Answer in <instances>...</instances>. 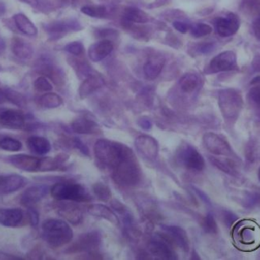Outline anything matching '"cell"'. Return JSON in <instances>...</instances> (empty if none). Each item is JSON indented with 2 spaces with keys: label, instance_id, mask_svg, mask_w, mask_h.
<instances>
[{
  "label": "cell",
  "instance_id": "44",
  "mask_svg": "<svg viewBox=\"0 0 260 260\" xmlns=\"http://www.w3.org/2000/svg\"><path fill=\"white\" fill-rule=\"evenodd\" d=\"M34 87L36 90L41 91V92H48L52 89V84L50 83V81L44 77V76H40L38 77L35 82H34Z\"/></svg>",
  "mask_w": 260,
  "mask_h": 260
},
{
  "label": "cell",
  "instance_id": "13",
  "mask_svg": "<svg viewBox=\"0 0 260 260\" xmlns=\"http://www.w3.org/2000/svg\"><path fill=\"white\" fill-rule=\"evenodd\" d=\"M216 32L220 37H230L236 34L240 27V20L234 13H228L223 17H218L214 21Z\"/></svg>",
  "mask_w": 260,
  "mask_h": 260
},
{
  "label": "cell",
  "instance_id": "33",
  "mask_svg": "<svg viewBox=\"0 0 260 260\" xmlns=\"http://www.w3.org/2000/svg\"><path fill=\"white\" fill-rule=\"evenodd\" d=\"M248 103L256 114V116L260 119V84L252 87L247 94Z\"/></svg>",
  "mask_w": 260,
  "mask_h": 260
},
{
  "label": "cell",
  "instance_id": "53",
  "mask_svg": "<svg viewBox=\"0 0 260 260\" xmlns=\"http://www.w3.org/2000/svg\"><path fill=\"white\" fill-rule=\"evenodd\" d=\"M137 124L140 128L144 129V130H149L151 128V122L149 119H147L146 117H142L137 121Z\"/></svg>",
  "mask_w": 260,
  "mask_h": 260
},
{
  "label": "cell",
  "instance_id": "21",
  "mask_svg": "<svg viewBox=\"0 0 260 260\" xmlns=\"http://www.w3.org/2000/svg\"><path fill=\"white\" fill-rule=\"evenodd\" d=\"M165 65V58L160 55L150 56L143 66V72L147 79H155L161 72Z\"/></svg>",
  "mask_w": 260,
  "mask_h": 260
},
{
  "label": "cell",
  "instance_id": "39",
  "mask_svg": "<svg viewBox=\"0 0 260 260\" xmlns=\"http://www.w3.org/2000/svg\"><path fill=\"white\" fill-rule=\"evenodd\" d=\"M212 31V27L206 23H195L190 26V32L195 38H201L209 35Z\"/></svg>",
  "mask_w": 260,
  "mask_h": 260
},
{
  "label": "cell",
  "instance_id": "45",
  "mask_svg": "<svg viewBox=\"0 0 260 260\" xmlns=\"http://www.w3.org/2000/svg\"><path fill=\"white\" fill-rule=\"evenodd\" d=\"M203 229L207 233L214 234L217 232V224L212 214L208 213L203 219Z\"/></svg>",
  "mask_w": 260,
  "mask_h": 260
},
{
  "label": "cell",
  "instance_id": "38",
  "mask_svg": "<svg viewBox=\"0 0 260 260\" xmlns=\"http://www.w3.org/2000/svg\"><path fill=\"white\" fill-rule=\"evenodd\" d=\"M92 190H93V194L94 196L102 200V201H108L111 198V191L109 189V187L107 185H105L102 182H98L95 184H93L92 186Z\"/></svg>",
  "mask_w": 260,
  "mask_h": 260
},
{
  "label": "cell",
  "instance_id": "32",
  "mask_svg": "<svg viewBox=\"0 0 260 260\" xmlns=\"http://www.w3.org/2000/svg\"><path fill=\"white\" fill-rule=\"evenodd\" d=\"M39 105L47 109H55L63 104L62 98L55 92H46L39 99Z\"/></svg>",
  "mask_w": 260,
  "mask_h": 260
},
{
  "label": "cell",
  "instance_id": "6",
  "mask_svg": "<svg viewBox=\"0 0 260 260\" xmlns=\"http://www.w3.org/2000/svg\"><path fill=\"white\" fill-rule=\"evenodd\" d=\"M82 28L80 22L76 19H62L56 20L44 25V29L47 31L50 40H59L70 31H76Z\"/></svg>",
  "mask_w": 260,
  "mask_h": 260
},
{
  "label": "cell",
  "instance_id": "2",
  "mask_svg": "<svg viewBox=\"0 0 260 260\" xmlns=\"http://www.w3.org/2000/svg\"><path fill=\"white\" fill-rule=\"evenodd\" d=\"M42 235L46 243L53 248H58L72 240L73 231L66 221L49 218L42 225Z\"/></svg>",
  "mask_w": 260,
  "mask_h": 260
},
{
  "label": "cell",
  "instance_id": "37",
  "mask_svg": "<svg viewBox=\"0 0 260 260\" xmlns=\"http://www.w3.org/2000/svg\"><path fill=\"white\" fill-rule=\"evenodd\" d=\"M70 62L72 63V67L74 68V70L79 78L85 79L92 73L91 68L88 66L87 63H85L83 61H79V60H73V61L70 60Z\"/></svg>",
  "mask_w": 260,
  "mask_h": 260
},
{
  "label": "cell",
  "instance_id": "3",
  "mask_svg": "<svg viewBox=\"0 0 260 260\" xmlns=\"http://www.w3.org/2000/svg\"><path fill=\"white\" fill-rule=\"evenodd\" d=\"M128 146L107 139H99L94 143V154L99 162L107 168L114 169L124 157Z\"/></svg>",
  "mask_w": 260,
  "mask_h": 260
},
{
  "label": "cell",
  "instance_id": "4",
  "mask_svg": "<svg viewBox=\"0 0 260 260\" xmlns=\"http://www.w3.org/2000/svg\"><path fill=\"white\" fill-rule=\"evenodd\" d=\"M243 105V98L238 90L224 88L218 92V106L226 122H235L237 120Z\"/></svg>",
  "mask_w": 260,
  "mask_h": 260
},
{
  "label": "cell",
  "instance_id": "28",
  "mask_svg": "<svg viewBox=\"0 0 260 260\" xmlns=\"http://www.w3.org/2000/svg\"><path fill=\"white\" fill-rule=\"evenodd\" d=\"M11 50L13 54L20 59H29L34 55L32 46L21 39H13L11 44Z\"/></svg>",
  "mask_w": 260,
  "mask_h": 260
},
{
  "label": "cell",
  "instance_id": "11",
  "mask_svg": "<svg viewBox=\"0 0 260 260\" xmlns=\"http://www.w3.org/2000/svg\"><path fill=\"white\" fill-rule=\"evenodd\" d=\"M149 252L157 258L161 259H176L177 256L171 248L170 241L164 237V235H158L150 240L148 244Z\"/></svg>",
  "mask_w": 260,
  "mask_h": 260
},
{
  "label": "cell",
  "instance_id": "31",
  "mask_svg": "<svg viewBox=\"0 0 260 260\" xmlns=\"http://www.w3.org/2000/svg\"><path fill=\"white\" fill-rule=\"evenodd\" d=\"M68 158L67 155L59 154L55 157H41L40 158V166L39 172H48L58 169L66 159Z\"/></svg>",
  "mask_w": 260,
  "mask_h": 260
},
{
  "label": "cell",
  "instance_id": "9",
  "mask_svg": "<svg viewBox=\"0 0 260 260\" xmlns=\"http://www.w3.org/2000/svg\"><path fill=\"white\" fill-rule=\"evenodd\" d=\"M101 244V234L98 231L88 232L80 235L77 241L72 244L70 248L67 249L70 253L77 252H93L95 251Z\"/></svg>",
  "mask_w": 260,
  "mask_h": 260
},
{
  "label": "cell",
  "instance_id": "5",
  "mask_svg": "<svg viewBox=\"0 0 260 260\" xmlns=\"http://www.w3.org/2000/svg\"><path fill=\"white\" fill-rule=\"evenodd\" d=\"M51 194L58 200H70L76 202H86L91 200L89 193L79 184L57 183L51 188Z\"/></svg>",
  "mask_w": 260,
  "mask_h": 260
},
{
  "label": "cell",
  "instance_id": "15",
  "mask_svg": "<svg viewBox=\"0 0 260 260\" xmlns=\"http://www.w3.org/2000/svg\"><path fill=\"white\" fill-rule=\"evenodd\" d=\"M7 159L12 166L19 170L26 172H39L40 157L27 154H16L9 156Z\"/></svg>",
  "mask_w": 260,
  "mask_h": 260
},
{
  "label": "cell",
  "instance_id": "10",
  "mask_svg": "<svg viewBox=\"0 0 260 260\" xmlns=\"http://www.w3.org/2000/svg\"><path fill=\"white\" fill-rule=\"evenodd\" d=\"M203 144L205 148L215 155H230L233 154L230 143L220 135L215 133H205L203 136Z\"/></svg>",
  "mask_w": 260,
  "mask_h": 260
},
{
  "label": "cell",
  "instance_id": "17",
  "mask_svg": "<svg viewBox=\"0 0 260 260\" xmlns=\"http://www.w3.org/2000/svg\"><path fill=\"white\" fill-rule=\"evenodd\" d=\"M25 183V178L20 175L12 174L0 176V193L9 194L16 192L21 187H23Z\"/></svg>",
  "mask_w": 260,
  "mask_h": 260
},
{
  "label": "cell",
  "instance_id": "35",
  "mask_svg": "<svg viewBox=\"0 0 260 260\" xmlns=\"http://www.w3.org/2000/svg\"><path fill=\"white\" fill-rule=\"evenodd\" d=\"M80 10L85 15L94 18H102L107 15V8L104 5H85Z\"/></svg>",
  "mask_w": 260,
  "mask_h": 260
},
{
  "label": "cell",
  "instance_id": "24",
  "mask_svg": "<svg viewBox=\"0 0 260 260\" xmlns=\"http://www.w3.org/2000/svg\"><path fill=\"white\" fill-rule=\"evenodd\" d=\"M71 128L74 132L79 134H92L99 131L98 124L87 117L76 118L71 123Z\"/></svg>",
  "mask_w": 260,
  "mask_h": 260
},
{
  "label": "cell",
  "instance_id": "34",
  "mask_svg": "<svg viewBox=\"0 0 260 260\" xmlns=\"http://www.w3.org/2000/svg\"><path fill=\"white\" fill-rule=\"evenodd\" d=\"M240 8L245 14L249 16H259L260 0H243Z\"/></svg>",
  "mask_w": 260,
  "mask_h": 260
},
{
  "label": "cell",
  "instance_id": "40",
  "mask_svg": "<svg viewBox=\"0 0 260 260\" xmlns=\"http://www.w3.org/2000/svg\"><path fill=\"white\" fill-rule=\"evenodd\" d=\"M209 159L212 161L213 165H215L218 169H220L221 171L230 174V175H236V171L233 167V161H230V160H226V159H221V158H215V157H210L209 156Z\"/></svg>",
  "mask_w": 260,
  "mask_h": 260
},
{
  "label": "cell",
  "instance_id": "50",
  "mask_svg": "<svg viewBox=\"0 0 260 260\" xmlns=\"http://www.w3.org/2000/svg\"><path fill=\"white\" fill-rule=\"evenodd\" d=\"M173 26L175 27L176 30H178L179 32H182V34H186L189 29H190V26L188 23L184 22V21H174L173 22Z\"/></svg>",
  "mask_w": 260,
  "mask_h": 260
},
{
  "label": "cell",
  "instance_id": "54",
  "mask_svg": "<svg viewBox=\"0 0 260 260\" xmlns=\"http://www.w3.org/2000/svg\"><path fill=\"white\" fill-rule=\"evenodd\" d=\"M253 31L255 37L260 41V15L257 16L256 20L253 23Z\"/></svg>",
  "mask_w": 260,
  "mask_h": 260
},
{
  "label": "cell",
  "instance_id": "36",
  "mask_svg": "<svg viewBox=\"0 0 260 260\" xmlns=\"http://www.w3.org/2000/svg\"><path fill=\"white\" fill-rule=\"evenodd\" d=\"M21 142L12 137H3L0 139V148L10 152H16L21 149Z\"/></svg>",
  "mask_w": 260,
  "mask_h": 260
},
{
  "label": "cell",
  "instance_id": "23",
  "mask_svg": "<svg viewBox=\"0 0 260 260\" xmlns=\"http://www.w3.org/2000/svg\"><path fill=\"white\" fill-rule=\"evenodd\" d=\"M48 193V187L44 185L31 186L27 188L20 196V202L23 205H31L40 201Z\"/></svg>",
  "mask_w": 260,
  "mask_h": 260
},
{
  "label": "cell",
  "instance_id": "49",
  "mask_svg": "<svg viewBox=\"0 0 260 260\" xmlns=\"http://www.w3.org/2000/svg\"><path fill=\"white\" fill-rule=\"evenodd\" d=\"M214 48H215L214 43H203V44H199V45L197 46V49H196V50H197L200 54H206V53L211 52Z\"/></svg>",
  "mask_w": 260,
  "mask_h": 260
},
{
  "label": "cell",
  "instance_id": "51",
  "mask_svg": "<svg viewBox=\"0 0 260 260\" xmlns=\"http://www.w3.org/2000/svg\"><path fill=\"white\" fill-rule=\"evenodd\" d=\"M73 145H74L77 149H79L83 154H86V155L89 154L88 148L86 147V145H85L80 139H78V138H73Z\"/></svg>",
  "mask_w": 260,
  "mask_h": 260
},
{
  "label": "cell",
  "instance_id": "29",
  "mask_svg": "<svg viewBox=\"0 0 260 260\" xmlns=\"http://www.w3.org/2000/svg\"><path fill=\"white\" fill-rule=\"evenodd\" d=\"M123 18L125 21L131 23H146L149 21V15L136 7H126L123 13Z\"/></svg>",
  "mask_w": 260,
  "mask_h": 260
},
{
  "label": "cell",
  "instance_id": "7",
  "mask_svg": "<svg viewBox=\"0 0 260 260\" xmlns=\"http://www.w3.org/2000/svg\"><path fill=\"white\" fill-rule=\"evenodd\" d=\"M237 69V55L233 51H224L211 59L205 71L208 74Z\"/></svg>",
  "mask_w": 260,
  "mask_h": 260
},
{
  "label": "cell",
  "instance_id": "42",
  "mask_svg": "<svg viewBox=\"0 0 260 260\" xmlns=\"http://www.w3.org/2000/svg\"><path fill=\"white\" fill-rule=\"evenodd\" d=\"M4 93H5V96H6V100L10 101L11 103L19 106V107H23L25 105V100L24 98L18 93L17 91H14L12 89H9V88H6L4 89Z\"/></svg>",
  "mask_w": 260,
  "mask_h": 260
},
{
  "label": "cell",
  "instance_id": "26",
  "mask_svg": "<svg viewBox=\"0 0 260 260\" xmlns=\"http://www.w3.org/2000/svg\"><path fill=\"white\" fill-rule=\"evenodd\" d=\"M29 150L37 155H45L51 149L49 140L42 136H30L26 141Z\"/></svg>",
  "mask_w": 260,
  "mask_h": 260
},
{
  "label": "cell",
  "instance_id": "30",
  "mask_svg": "<svg viewBox=\"0 0 260 260\" xmlns=\"http://www.w3.org/2000/svg\"><path fill=\"white\" fill-rule=\"evenodd\" d=\"M200 85V78L194 73H186L179 80V87L186 93L193 92Z\"/></svg>",
  "mask_w": 260,
  "mask_h": 260
},
{
  "label": "cell",
  "instance_id": "14",
  "mask_svg": "<svg viewBox=\"0 0 260 260\" xmlns=\"http://www.w3.org/2000/svg\"><path fill=\"white\" fill-rule=\"evenodd\" d=\"M25 120L22 113L12 109L0 110V125L9 129H22Z\"/></svg>",
  "mask_w": 260,
  "mask_h": 260
},
{
  "label": "cell",
  "instance_id": "25",
  "mask_svg": "<svg viewBox=\"0 0 260 260\" xmlns=\"http://www.w3.org/2000/svg\"><path fill=\"white\" fill-rule=\"evenodd\" d=\"M87 211L89 214L95 216V217H100V218H104L110 222H112L113 224H118L119 220L117 215L115 214V212L109 208L108 206L104 205V204H91L87 207Z\"/></svg>",
  "mask_w": 260,
  "mask_h": 260
},
{
  "label": "cell",
  "instance_id": "59",
  "mask_svg": "<svg viewBox=\"0 0 260 260\" xmlns=\"http://www.w3.org/2000/svg\"><path fill=\"white\" fill-rule=\"evenodd\" d=\"M258 178H259V181H260V168H259V171H258Z\"/></svg>",
  "mask_w": 260,
  "mask_h": 260
},
{
  "label": "cell",
  "instance_id": "43",
  "mask_svg": "<svg viewBox=\"0 0 260 260\" xmlns=\"http://www.w3.org/2000/svg\"><path fill=\"white\" fill-rule=\"evenodd\" d=\"M259 204H260V193H257V192L246 193L243 200V205L245 207L253 208Z\"/></svg>",
  "mask_w": 260,
  "mask_h": 260
},
{
  "label": "cell",
  "instance_id": "41",
  "mask_svg": "<svg viewBox=\"0 0 260 260\" xmlns=\"http://www.w3.org/2000/svg\"><path fill=\"white\" fill-rule=\"evenodd\" d=\"M256 237H257V234L255 232V229L252 226H244L240 231V238L244 243H247V244L255 243Z\"/></svg>",
  "mask_w": 260,
  "mask_h": 260
},
{
  "label": "cell",
  "instance_id": "27",
  "mask_svg": "<svg viewBox=\"0 0 260 260\" xmlns=\"http://www.w3.org/2000/svg\"><path fill=\"white\" fill-rule=\"evenodd\" d=\"M13 21H14L16 27L18 28V30H20L22 34H24L28 37L37 36L38 29H37L36 25L25 14H23V13L14 14Z\"/></svg>",
  "mask_w": 260,
  "mask_h": 260
},
{
  "label": "cell",
  "instance_id": "56",
  "mask_svg": "<svg viewBox=\"0 0 260 260\" xmlns=\"http://www.w3.org/2000/svg\"><path fill=\"white\" fill-rule=\"evenodd\" d=\"M194 191L198 194V196H199L202 200H204V201H206V202H208V203H209V199L207 198V196H206L204 193L202 194V192H201L199 189H197V188H194ZM209 204H210V203H209Z\"/></svg>",
  "mask_w": 260,
  "mask_h": 260
},
{
  "label": "cell",
  "instance_id": "12",
  "mask_svg": "<svg viewBox=\"0 0 260 260\" xmlns=\"http://www.w3.org/2000/svg\"><path fill=\"white\" fill-rule=\"evenodd\" d=\"M135 148L139 154L148 159L156 158L158 154V143L149 135H139L135 141Z\"/></svg>",
  "mask_w": 260,
  "mask_h": 260
},
{
  "label": "cell",
  "instance_id": "22",
  "mask_svg": "<svg viewBox=\"0 0 260 260\" xmlns=\"http://www.w3.org/2000/svg\"><path fill=\"white\" fill-rule=\"evenodd\" d=\"M23 213L19 208H0V224L14 228L20 224Z\"/></svg>",
  "mask_w": 260,
  "mask_h": 260
},
{
  "label": "cell",
  "instance_id": "20",
  "mask_svg": "<svg viewBox=\"0 0 260 260\" xmlns=\"http://www.w3.org/2000/svg\"><path fill=\"white\" fill-rule=\"evenodd\" d=\"M58 213L62 218L66 219L72 224H78L81 222L83 217V212L81 208L73 203H64L58 207Z\"/></svg>",
  "mask_w": 260,
  "mask_h": 260
},
{
  "label": "cell",
  "instance_id": "58",
  "mask_svg": "<svg viewBox=\"0 0 260 260\" xmlns=\"http://www.w3.org/2000/svg\"><path fill=\"white\" fill-rule=\"evenodd\" d=\"M5 100H6V96H5L4 90H2V89L0 88V104H2Z\"/></svg>",
  "mask_w": 260,
  "mask_h": 260
},
{
  "label": "cell",
  "instance_id": "19",
  "mask_svg": "<svg viewBox=\"0 0 260 260\" xmlns=\"http://www.w3.org/2000/svg\"><path fill=\"white\" fill-rule=\"evenodd\" d=\"M104 85V80L99 74L91 73L88 77L83 79L81 82L79 89H78V95L80 99H85L91 93H93L95 90L100 89Z\"/></svg>",
  "mask_w": 260,
  "mask_h": 260
},
{
  "label": "cell",
  "instance_id": "16",
  "mask_svg": "<svg viewBox=\"0 0 260 260\" xmlns=\"http://www.w3.org/2000/svg\"><path fill=\"white\" fill-rule=\"evenodd\" d=\"M114 49V45L110 40H101L88 48V58L92 62H100L103 59H105L108 55L111 54V52Z\"/></svg>",
  "mask_w": 260,
  "mask_h": 260
},
{
  "label": "cell",
  "instance_id": "1",
  "mask_svg": "<svg viewBox=\"0 0 260 260\" xmlns=\"http://www.w3.org/2000/svg\"><path fill=\"white\" fill-rule=\"evenodd\" d=\"M112 176L116 184L122 187H132L140 181V167L130 148H128L121 161L113 169Z\"/></svg>",
  "mask_w": 260,
  "mask_h": 260
},
{
  "label": "cell",
  "instance_id": "18",
  "mask_svg": "<svg viewBox=\"0 0 260 260\" xmlns=\"http://www.w3.org/2000/svg\"><path fill=\"white\" fill-rule=\"evenodd\" d=\"M161 229L169 236L170 240L176 243L184 252H188L189 240L185 230L177 225H161Z\"/></svg>",
  "mask_w": 260,
  "mask_h": 260
},
{
  "label": "cell",
  "instance_id": "52",
  "mask_svg": "<svg viewBox=\"0 0 260 260\" xmlns=\"http://www.w3.org/2000/svg\"><path fill=\"white\" fill-rule=\"evenodd\" d=\"M111 206L113 207V209L115 211H118L119 213H125L126 212V207L124 206V204L122 202H120L117 199H113L111 201Z\"/></svg>",
  "mask_w": 260,
  "mask_h": 260
},
{
  "label": "cell",
  "instance_id": "8",
  "mask_svg": "<svg viewBox=\"0 0 260 260\" xmlns=\"http://www.w3.org/2000/svg\"><path fill=\"white\" fill-rule=\"evenodd\" d=\"M179 159L181 164L188 170L200 172L204 169V159L197 149L187 144L179 152Z\"/></svg>",
  "mask_w": 260,
  "mask_h": 260
},
{
  "label": "cell",
  "instance_id": "57",
  "mask_svg": "<svg viewBox=\"0 0 260 260\" xmlns=\"http://www.w3.org/2000/svg\"><path fill=\"white\" fill-rule=\"evenodd\" d=\"M18 1H21V2H24L32 7H37L39 5V0H18Z\"/></svg>",
  "mask_w": 260,
  "mask_h": 260
},
{
  "label": "cell",
  "instance_id": "47",
  "mask_svg": "<svg viewBox=\"0 0 260 260\" xmlns=\"http://www.w3.org/2000/svg\"><path fill=\"white\" fill-rule=\"evenodd\" d=\"M27 215L29 222L32 226H37L39 223V212L34 208V207H28L27 208Z\"/></svg>",
  "mask_w": 260,
  "mask_h": 260
},
{
  "label": "cell",
  "instance_id": "46",
  "mask_svg": "<svg viewBox=\"0 0 260 260\" xmlns=\"http://www.w3.org/2000/svg\"><path fill=\"white\" fill-rule=\"evenodd\" d=\"M83 49H84L83 45L77 41L71 42L64 47V50L66 52H68L69 54L74 55V56H80L83 53Z\"/></svg>",
  "mask_w": 260,
  "mask_h": 260
},
{
  "label": "cell",
  "instance_id": "48",
  "mask_svg": "<svg viewBox=\"0 0 260 260\" xmlns=\"http://www.w3.org/2000/svg\"><path fill=\"white\" fill-rule=\"evenodd\" d=\"M237 219H238L237 215L234 214V213L231 212V211L225 210V211L223 212V214H222V220L224 221V223H225L228 226H231Z\"/></svg>",
  "mask_w": 260,
  "mask_h": 260
},
{
  "label": "cell",
  "instance_id": "55",
  "mask_svg": "<svg viewBox=\"0 0 260 260\" xmlns=\"http://www.w3.org/2000/svg\"><path fill=\"white\" fill-rule=\"evenodd\" d=\"M252 67H253L256 71L260 72V54H258V55H256V56L254 57V59H253V61H252Z\"/></svg>",
  "mask_w": 260,
  "mask_h": 260
}]
</instances>
